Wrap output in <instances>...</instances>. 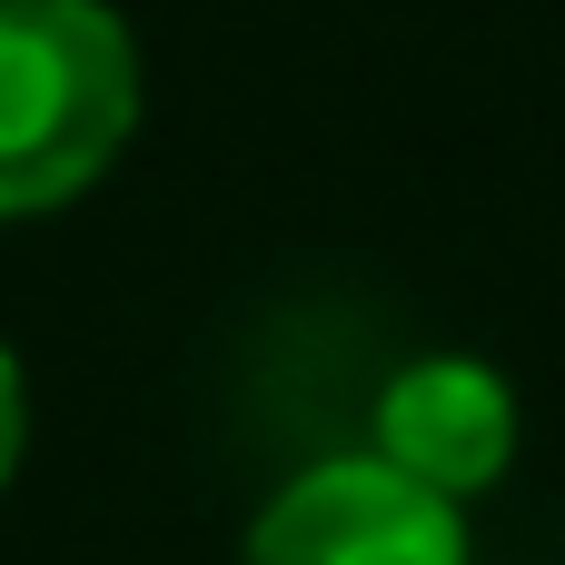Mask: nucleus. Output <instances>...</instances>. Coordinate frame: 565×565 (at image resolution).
I'll list each match as a JSON object with an SVG mask.
<instances>
[{"instance_id": "nucleus-1", "label": "nucleus", "mask_w": 565, "mask_h": 565, "mask_svg": "<svg viewBox=\"0 0 565 565\" xmlns=\"http://www.w3.org/2000/svg\"><path fill=\"white\" fill-rule=\"evenodd\" d=\"M139 129V50L109 0H0V218L79 199Z\"/></svg>"}, {"instance_id": "nucleus-3", "label": "nucleus", "mask_w": 565, "mask_h": 565, "mask_svg": "<svg viewBox=\"0 0 565 565\" xmlns=\"http://www.w3.org/2000/svg\"><path fill=\"white\" fill-rule=\"evenodd\" d=\"M377 457L437 497H487L516 457V397L487 358H417L377 387Z\"/></svg>"}, {"instance_id": "nucleus-4", "label": "nucleus", "mask_w": 565, "mask_h": 565, "mask_svg": "<svg viewBox=\"0 0 565 565\" xmlns=\"http://www.w3.org/2000/svg\"><path fill=\"white\" fill-rule=\"evenodd\" d=\"M20 437H30V397H20V358L0 348V487H10V467H20Z\"/></svg>"}, {"instance_id": "nucleus-2", "label": "nucleus", "mask_w": 565, "mask_h": 565, "mask_svg": "<svg viewBox=\"0 0 565 565\" xmlns=\"http://www.w3.org/2000/svg\"><path fill=\"white\" fill-rule=\"evenodd\" d=\"M248 565H467V516L367 447L288 477L248 536Z\"/></svg>"}]
</instances>
